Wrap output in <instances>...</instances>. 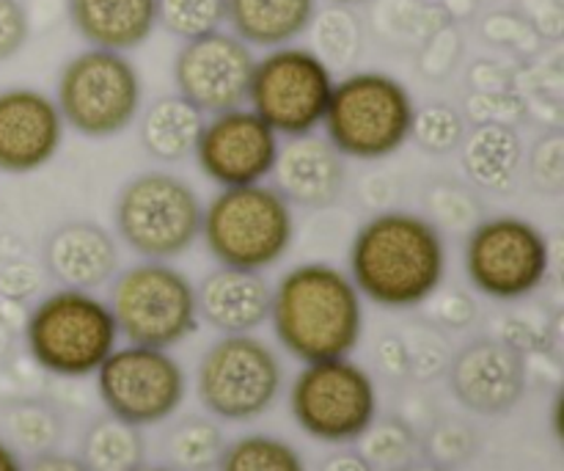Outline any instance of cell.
<instances>
[{
	"instance_id": "1",
	"label": "cell",
	"mask_w": 564,
	"mask_h": 471,
	"mask_svg": "<svg viewBox=\"0 0 564 471\" xmlns=\"http://www.w3.org/2000/svg\"><path fill=\"white\" fill-rule=\"evenodd\" d=\"M446 274V246L430 218L386 210L356 232L350 246V279L361 298L386 309L427 303Z\"/></svg>"
},
{
	"instance_id": "2",
	"label": "cell",
	"mask_w": 564,
	"mask_h": 471,
	"mask_svg": "<svg viewBox=\"0 0 564 471\" xmlns=\"http://www.w3.org/2000/svg\"><path fill=\"white\" fill-rule=\"evenodd\" d=\"M268 320L297 362L345 358L364 334V298L350 274L336 265H295L275 285Z\"/></svg>"
},
{
	"instance_id": "3",
	"label": "cell",
	"mask_w": 564,
	"mask_h": 471,
	"mask_svg": "<svg viewBox=\"0 0 564 471\" xmlns=\"http://www.w3.org/2000/svg\"><path fill=\"white\" fill-rule=\"evenodd\" d=\"M202 240L224 268L264 274L290 254L295 213L268 182L220 188L218 196L204 204Z\"/></svg>"
},
{
	"instance_id": "4",
	"label": "cell",
	"mask_w": 564,
	"mask_h": 471,
	"mask_svg": "<svg viewBox=\"0 0 564 471\" xmlns=\"http://www.w3.org/2000/svg\"><path fill=\"white\" fill-rule=\"evenodd\" d=\"M416 103L405 83L386 72H350L334 83L325 138L341 158L386 160L411 141Z\"/></svg>"
},
{
	"instance_id": "5",
	"label": "cell",
	"mask_w": 564,
	"mask_h": 471,
	"mask_svg": "<svg viewBox=\"0 0 564 471\" xmlns=\"http://www.w3.org/2000/svg\"><path fill=\"white\" fill-rule=\"evenodd\" d=\"M25 342L42 370L61 378H86L116 351L119 329L108 301L91 290L61 287L28 314Z\"/></svg>"
},
{
	"instance_id": "6",
	"label": "cell",
	"mask_w": 564,
	"mask_h": 471,
	"mask_svg": "<svg viewBox=\"0 0 564 471\" xmlns=\"http://www.w3.org/2000/svg\"><path fill=\"white\" fill-rule=\"evenodd\" d=\"M204 202L196 188L171 171H141L116 196V232L141 259L182 257L202 237Z\"/></svg>"
},
{
	"instance_id": "7",
	"label": "cell",
	"mask_w": 564,
	"mask_h": 471,
	"mask_svg": "<svg viewBox=\"0 0 564 471\" xmlns=\"http://www.w3.org/2000/svg\"><path fill=\"white\" fill-rule=\"evenodd\" d=\"M53 99L66 127L102 141L141 116L143 83L127 53L88 47L66 61Z\"/></svg>"
},
{
	"instance_id": "8",
	"label": "cell",
	"mask_w": 564,
	"mask_h": 471,
	"mask_svg": "<svg viewBox=\"0 0 564 471\" xmlns=\"http://www.w3.org/2000/svg\"><path fill=\"white\" fill-rule=\"evenodd\" d=\"M108 307L130 345L169 351L198 329L196 285L163 259H141L116 274Z\"/></svg>"
},
{
	"instance_id": "9",
	"label": "cell",
	"mask_w": 564,
	"mask_h": 471,
	"mask_svg": "<svg viewBox=\"0 0 564 471\" xmlns=\"http://www.w3.org/2000/svg\"><path fill=\"white\" fill-rule=\"evenodd\" d=\"M334 83V69L312 47L284 44L257 58L248 105L279 138L308 136L323 127Z\"/></svg>"
},
{
	"instance_id": "10",
	"label": "cell",
	"mask_w": 564,
	"mask_h": 471,
	"mask_svg": "<svg viewBox=\"0 0 564 471\" xmlns=\"http://www.w3.org/2000/svg\"><path fill=\"white\" fill-rule=\"evenodd\" d=\"M284 367L268 342L251 334H224L198 362L202 406L226 422L257 419L279 400Z\"/></svg>"
},
{
	"instance_id": "11",
	"label": "cell",
	"mask_w": 564,
	"mask_h": 471,
	"mask_svg": "<svg viewBox=\"0 0 564 471\" xmlns=\"http://www.w3.org/2000/svg\"><path fill=\"white\" fill-rule=\"evenodd\" d=\"M463 259L477 292L494 301H521L549 279L551 243L532 221L496 215L468 232Z\"/></svg>"
},
{
	"instance_id": "12",
	"label": "cell",
	"mask_w": 564,
	"mask_h": 471,
	"mask_svg": "<svg viewBox=\"0 0 564 471\" xmlns=\"http://www.w3.org/2000/svg\"><path fill=\"white\" fill-rule=\"evenodd\" d=\"M297 428L325 445L356 441L378 414L375 381L350 358L312 362L297 373L290 389Z\"/></svg>"
},
{
	"instance_id": "13",
	"label": "cell",
	"mask_w": 564,
	"mask_h": 471,
	"mask_svg": "<svg viewBox=\"0 0 564 471\" xmlns=\"http://www.w3.org/2000/svg\"><path fill=\"white\" fill-rule=\"evenodd\" d=\"M94 375L110 417L135 428L174 417L187 392L185 370L163 347H116Z\"/></svg>"
},
{
	"instance_id": "14",
	"label": "cell",
	"mask_w": 564,
	"mask_h": 471,
	"mask_svg": "<svg viewBox=\"0 0 564 471\" xmlns=\"http://www.w3.org/2000/svg\"><path fill=\"white\" fill-rule=\"evenodd\" d=\"M253 64V50L235 33L213 31L187 39L174 58L176 94L204 116L242 108L248 103Z\"/></svg>"
},
{
	"instance_id": "15",
	"label": "cell",
	"mask_w": 564,
	"mask_h": 471,
	"mask_svg": "<svg viewBox=\"0 0 564 471\" xmlns=\"http://www.w3.org/2000/svg\"><path fill=\"white\" fill-rule=\"evenodd\" d=\"M281 138L251 108H231L204 121L196 143L198 169L218 188L264 182L273 174Z\"/></svg>"
},
{
	"instance_id": "16",
	"label": "cell",
	"mask_w": 564,
	"mask_h": 471,
	"mask_svg": "<svg viewBox=\"0 0 564 471\" xmlns=\"http://www.w3.org/2000/svg\"><path fill=\"white\" fill-rule=\"evenodd\" d=\"M64 116L50 94L14 86L0 92V171L33 174L58 158Z\"/></svg>"
},
{
	"instance_id": "17",
	"label": "cell",
	"mask_w": 564,
	"mask_h": 471,
	"mask_svg": "<svg viewBox=\"0 0 564 471\" xmlns=\"http://www.w3.org/2000/svg\"><path fill=\"white\" fill-rule=\"evenodd\" d=\"M449 386L468 411L496 417L527 392V358L505 340H477L449 362Z\"/></svg>"
},
{
	"instance_id": "18",
	"label": "cell",
	"mask_w": 564,
	"mask_h": 471,
	"mask_svg": "<svg viewBox=\"0 0 564 471\" xmlns=\"http://www.w3.org/2000/svg\"><path fill=\"white\" fill-rule=\"evenodd\" d=\"M273 185L292 207H330L345 193L347 165L328 138L314 132L281 143Z\"/></svg>"
},
{
	"instance_id": "19",
	"label": "cell",
	"mask_w": 564,
	"mask_h": 471,
	"mask_svg": "<svg viewBox=\"0 0 564 471\" xmlns=\"http://www.w3.org/2000/svg\"><path fill=\"white\" fill-rule=\"evenodd\" d=\"M44 263L61 287L97 290L119 274V246L99 224L69 221L50 235Z\"/></svg>"
},
{
	"instance_id": "20",
	"label": "cell",
	"mask_w": 564,
	"mask_h": 471,
	"mask_svg": "<svg viewBox=\"0 0 564 471\" xmlns=\"http://www.w3.org/2000/svg\"><path fill=\"white\" fill-rule=\"evenodd\" d=\"M270 303L273 290L257 270L220 265L196 287L198 320L220 334H251L270 318Z\"/></svg>"
},
{
	"instance_id": "21",
	"label": "cell",
	"mask_w": 564,
	"mask_h": 471,
	"mask_svg": "<svg viewBox=\"0 0 564 471\" xmlns=\"http://www.w3.org/2000/svg\"><path fill=\"white\" fill-rule=\"evenodd\" d=\"M72 28L88 47L130 53L158 28L154 0H66Z\"/></svg>"
},
{
	"instance_id": "22",
	"label": "cell",
	"mask_w": 564,
	"mask_h": 471,
	"mask_svg": "<svg viewBox=\"0 0 564 471\" xmlns=\"http://www.w3.org/2000/svg\"><path fill=\"white\" fill-rule=\"evenodd\" d=\"M317 0H226V22L248 47H284L312 28Z\"/></svg>"
},
{
	"instance_id": "23",
	"label": "cell",
	"mask_w": 564,
	"mask_h": 471,
	"mask_svg": "<svg viewBox=\"0 0 564 471\" xmlns=\"http://www.w3.org/2000/svg\"><path fill=\"white\" fill-rule=\"evenodd\" d=\"M463 171L485 191L505 193L516 182L523 160V143L512 125H477L463 136Z\"/></svg>"
},
{
	"instance_id": "24",
	"label": "cell",
	"mask_w": 564,
	"mask_h": 471,
	"mask_svg": "<svg viewBox=\"0 0 564 471\" xmlns=\"http://www.w3.org/2000/svg\"><path fill=\"white\" fill-rule=\"evenodd\" d=\"M207 116L180 94L160 97L141 116V147L160 163H182L196 152Z\"/></svg>"
},
{
	"instance_id": "25",
	"label": "cell",
	"mask_w": 564,
	"mask_h": 471,
	"mask_svg": "<svg viewBox=\"0 0 564 471\" xmlns=\"http://www.w3.org/2000/svg\"><path fill=\"white\" fill-rule=\"evenodd\" d=\"M80 461L88 471H132L143 463L141 428L116 417L97 419L80 441Z\"/></svg>"
},
{
	"instance_id": "26",
	"label": "cell",
	"mask_w": 564,
	"mask_h": 471,
	"mask_svg": "<svg viewBox=\"0 0 564 471\" xmlns=\"http://www.w3.org/2000/svg\"><path fill=\"white\" fill-rule=\"evenodd\" d=\"M226 450L224 433L213 419L187 417L165 436V461L176 471H209Z\"/></svg>"
},
{
	"instance_id": "27",
	"label": "cell",
	"mask_w": 564,
	"mask_h": 471,
	"mask_svg": "<svg viewBox=\"0 0 564 471\" xmlns=\"http://www.w3.org/2000/svg\"><path fill=\"white\" fill-rule=\"evenodd\" d=\"M218 471H306L303 456L284 439L251 433L226 445Z\"/></svg>"
},
{
	"instance_id": "28",
	"label": "cell",
	"mask_w": 564,
	"mask_h": 471,
	"mask_svg": "<svg viewBox=\"0 0 564 471\" xmlns=\"http://www.w3.org/2000/svg\"><path fill=\"white\" fill-rule=\"evenodd\" d=\"M317 50L314 53L334 69V66H350L361 55L364 31L358 17L347 6H328L317 11L312 20Z\"/></svg>"
},
{
	"instance_id": "29",
	"label": "cell",
	"mask_w": 564,
	"mask_h": 471,
	"mask_svg": "<svg viewBox=\"0 0 564 471\" xmlns=\"http://www.w3.org/2000/svg\"><path fill=\"white\" fill-rule=\"evenodd\" d=\"M361 445L364 461L372 469H402L411 463L413 450H416V439H413L411 428L400 419H372L367 430L358 436Z\"/></svg>"
},
{
	"instance_id": "30",
	"label": "cell",
	"mask_w": 564,
	"mask_h": 471,
	"mask_svg": "<svg viewBox=\"0 0 564 471\" xmlns=\"http://www.w3.org/2000/svg\"><path fill=\"white\" fill-rule=\"evenodd\" d=\"M154 3H158V25L182 42L220 31L226 22V0H154Z\"/></svg>"
},
{
	"instance_id": "31",
	"label": "cell",
	"mask_w": 564,
	"mask_h": 471,
	"mask_svg": "<svg viewBox=\"0 0 564 471\" xmlns=\"http://www.w3.org/2000/svg\"><path fill=\"white\" fill-rule=\"evenodd\" d=\"M466 127H463V116L457 114L452 105L433 103L416 108L411 127V141H416L424 152L430 154H449L460 147Z\"/></svg>"
},
{
	"instance_id": "32",
	"label": "cell",
	"mask_w": 564,
	"mask_h": 471,
	"mask_svg": "<svg viewBox=\"0 0 564 471\" xmlns=\"http://www.w3.org/2000/svg\"><path fill=\"white\" fill-rule=\"evenodd\" d=\"M427 210L435 226L455 232H471L479 224V199L457 182H438L427 193Z\"/></svg>"
},
{
	"instance_id": "33",
	"label": "cell",
	"mask_w": 564,
	"mask_h": 471,
	"mask_svg": "<svg viewBox=\"0 0 564 471\" xmlns=\"http://www.w3.org/2000/svg\"><path fill=\"white\" fill-rule=\"evenodd\" d=\"M9 433L25 450L47 452L61 436V425L44 403H17L9 411Z\"/></svg>"
},
{
	"instance_id": "34",
	"label": "cell",
	"mask_w": 564,
	"mask_h": 471,
	"mask_svg": "<svg viewBox=\"0 0 564 471\" xmlns=\"http://www.w3.org/2000/svg\"><path fill=\"white\" fill-rule=\"evenodd\" d=\"M529 176L538 191L560 196L564 191V136L562 132H551V136L540 138L529 158Z\"/></svg>"
},
{
	"instance_id": "35",
	"label": "cell",
	"mask_w": 564,
	"mask_h": 471,
	"mask_svg": "<svg viewBox=\"0 0 564 471\" xmlns=\"http://www.w3.org/2000/svg\"><path fill=\"white\" fill-rule=\"evenodd\" d=\"M408 347V362H411V373L416 378H430V375H438L441 370L449 364V347L441 340L438 334H433L430 329H413L411 336L405 340Z\"/></svg>"
},
{
	"instance_id": "36",
	"label": "cell",
	"mask_w": 564,
	"mask_h": 471,
	"mask_svg": "<svg viewBox=\"0 0 564 471\" xmlns=\"http://www.w3.org/2000/svg\"><path fill=\"white\" fill-rule=\"evenodd\" d=\"M477 441H474V433L460 422H444L433 430L430 436V456H433V463H441V467H457V463L466 461L474 452Z\"/></svg>"
},
{
	"instance_id": "37",
	"label": "cell",
	"mask_w": 564,
	"mask_h": 471,
	"mask_svg": "<svg viewBox=\"0 0 564 471\" xmlns=\"http://www.w3.org/2000/svg\"><path fill=\"white\" fill-rule=\"evenodd\" d=\"M31 20L20 0H0V61H9L25 47Z\"/></svg>"
},
{
	"instance_id": "38",
	"label": "cell",
	"mask_w": 564,
	"mask_h": 471,
	"mask_svg": "<svg viewBox=\"0 0 564 471\" xmlns=\"http://www.w3.org/2000/svg\"><path fill=\"white\" fill-rule=\"evenodd\" d=\"M427 301H430V318H433L435 323L446 325V329H466V325L474 320V314H477V307H474L471 298L460 290L441 292L438 287Z\"/></svg>"
},
{
	"instance_id": "39",
	"label": "cell",
	"mask_w": 564,
	"mask_h": 471,
	"mask_svg": "<svg viewBox=\"0 0 564 471\" xmlns=\"http://www.w3.org/2000/svg\"><path fill=\"white\" fill-rule=\"evenodd\" d=\"M496 99H499V92L474 94L468 103V114L477 125H512L521 116V103L512 99L510 94H505L501 105H496Z\"/></svg>"
},
{
	"instance_id": "40",
	"label": "cell",
	"mask_w": 564,
	"mask_h": 471,
	"mask_svg": "<svg viewBox=\"0 0 564 471\" xmlns=\"http://www.w3.org/2000/svg\"><path fill=\"white\" fill-rule=\"evenodd\" d=\"M378 364L383 367V373L402 378V375L411 373V362H408V347L405 340L397 334H386L378 342Z\"/></svg>"
},
{
	"instance_id": "41",
	"label": "cell",
	"mask_w": 564,
	"mask_h": 471,
	"mask_svg": "<svg viewBox=\"0 0 564 471\" xmlns=\"http://www.w3.org/2000/svg\"><path fill=\"white\" fill-rule=\"evenodd\" d=\"M22 471H88L80 458L61 456V452H39L31 461V467Z\"/></svg>"
},
{
	"instance_id": "42",
	"label": "cell",
	"mask_w": 564,
	"mask_h": 471,
	"mask_svg": "<svg viewBox=\"0 0 564 471\" xmlns=\"http://www.w3.org/2000/svg\"><path fill=\"white\" fill-rule=\"evenodd\" d=\"M319 471H375V469L364 461L361 452H336V456H330L328 461L323 463V469Z\"/></svg>"
},
{
	"instance_id": "43",
	"label": "cell",
	"mask_w": 564,
	"mask_h": 471,
	"mask_svg": "<svg viewBox=\"0 0 564 471\" xmlns=\"http://www.w3.org/2000/svg\"><path fill=\"white\" fill-rule=\"evenodd\" d=\"M20 456L14 452V447L6 445V441H0V471H22Z\"/></svg>"
},
{
	"instance_id": "44",
	"label": "cell",
	"mask_w": 564,
	"mask_h": 471,
	"mask_svg": "<svg viewBox=\"0 0 564 471\" xmlns=\"http://www.w3.org/2000/svg\"><path fill=\"white\" fill-rule=\"evenodd\" d=\"M397 471H449V469L441 467V463H408V467H402Z\"/></svg>"
},
{
	"instance_id": "45",
	"label": "cell",
	"mask_w": 564,
	"mask_h": 471,
	"mask_svg": "<svg viewBox=\"0 0 564 471\" xmlns=\"http://www.w3.org/2000/svg\"><path fill=\"white\" fill-rule=\"evenodd\" d=\"M132 471H176V469H171L169 463H141V467H135Z\"/></svg>"
},
{
	"instance_id": "46",
	"label": "cell",
	"mask_w": 564,
	"mask_h": 471,
	"mask_svg": "<svg viewBox=\"0 0 564 471\" xmlns=\"http://www.w3.org/2000/svg\"><path fill=\"white\" fill-rule=\"evenodd\" d=\"M330 3H339V6H352V3H364V0H330Z\"/></svg>"
}]
</instances>
